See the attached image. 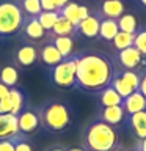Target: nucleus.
Masks as SVG:
<instances>
[{"instance_id":"obj_16","label":"nucleus","mask_w":146,"mask_h":151,"mask_svg":"<svg viewBox=\"0 0 146 151\" xmlns=\"http://www.w3.org/2000/svg\"><path fill=\"white\" fill-rule=\"evenodd\" d=\"M122 109H124L126 115H132V113L146 110V98L137 90V91L129 94L127 98H124V101H122Z\"/></svg>"},{"instance_id":"obj_34","label":"nucleus","mask_w":146,"mask_h":151,"mask_svg":"<svg viewBox=\"0 0 146 151\" xmlns=\"http://www.w3.org/2000/svg\"><path fill=\"white\" fill-rule=\"evenodd\" d=\"M0 151H14V145L9 139L0 140Z\"/></svg>"},{"instance_id":"obj_44","label":"nucleus","mask_w":146,"mask_h":151,"mask_svg":"<svg viewBox=\"0 0 146 151\" xmlns=\"http://www.w3.org/2000/svg\"><path fill=\"white\" fill-rule=\"evenodd\" d=\"M0 40H2V36H0Z\"/></svg>"},{"instance_id":"obj_32","label":"nucleus","mask_w":146,"mask_h":151,"mask_svg":"<svg viewBox=\"0 0 146 151\" xmlns=\"http://www.w3.org/2000/svg\"><path fill=\"white\" fill-rule=\"evenodd\" d=\"M138 91L146 98V69L140 71V83H138Z\"/></svg>"},{"instance_id":"obj_3","label":"nucleus","mask_w":146,"mask_h":151,"mask_svg":"<svg viewBox=\"0 0 146 151\" xmlns=\"http://www.w3.org/2000/svg\"><path fill=\"white\" fill-rule=\"evenodd\" d=\"M36 112L39 118V126L46 132L60 134V132H66L71 127L72 112H71V107L61 99H47Z\"/></svg>"},{"instance_id":"obj_43","label":"nucleus","mask_w":146,"mask_h":151,"mask_svg":"<svg viewBox=\"0 0 146 151\" xmlns=\"http://www.w3.org/2000/svg\"><path fill=\"white\" fill-rule=\"evenodd\" d=\"M138 2H140L141 5H143V6H145V8H146V0H138Z\"/></svg>"},{"instance_id":"obj_21","label":"nucleus","mask_w":146,"mask_h":151,"mask_svg":"<svg viewBox=\"0 0 146 151\" xmlns=\"http://www.w3.org/2000/svg\"><path fill=\"white\" fill-rule=\"evenodd\" d=\"M110 87L115 90V91L120 94V96L124 99V98H127L129 94H132L134 91H137V90H134L130 87L129 83L124 80V77L121 76V73H120V69H115V74H113V79H112V83H110Z\"/></svg>"},{"instance_id":"obj_41","label":"nucleus","mask_w":146,"mask_h":151,"mask_svg":"<svg viewBox=\"0 0 146 151\" xmlns=\"http://www.w3.org/2000/svg\"><path fill=\"white\" fill-rule=\"evenodd\" d=\"M112 151H127V150H124V148H121V146H116V148H113Z\"/></svg>"},{"instance_id":"obj_25","label":"nucleus","mask_w":146,"mask_h":151,"mask_svg":"<svg viewBox=\"0 0 146 151\" xmlns=\"http://www.w3.org/2000/svg\"><path fill=\"white\" fill-rule=\"evenodd\" d=\"M60 16H63L64 19L72 24V25H77L80 22V3L77 2H68L63 8L60 9Z\"/></svg>"},{"instance_id":"obj_20","label":"nucleus","mask_w":146,"mask_h":151,"mask_svg":"<svg viewBox=\"0 0 146 151\" xmlns=\"http://www.w3.org/2000/svg\"><path fill=\"white\" fill-rule=\"evenodd\" d=\"M9 102H11V113L13 115H19L24 109H27V101H25V94L22 90H19L17 87L9 88Z\"/></svg>"},{"instance_id":"obj_31","label":"nucleus","mask_w":146,"mask_h":151,"mask_svg":"<svg viewBox=\"0 0 146 151\" xmlns=\"http://www.w3.org/2000/svg\"><path fill=\"white\" fill-rule=\"evenodd\" d=\"M41 2V9L42 11H58L55 5V0H39Z\"/></svg>"},{"instance_id":"obj_4","label":"nucleus","mask_w":146,"mask_h":151,"mask_svg":"<svg viewBox=\"0 0 146 151\" xmlns=\"http://www.w3.org/2000/svg\"><path fill=\"white\" fill-rule=\"evenodd\" d=\"M24 14L17 0H2L0 2V36L6 38L19 33L24 24Z\"/></svg>"},{"instance_id":"obj_12","label":"nucleus","mask_w":146,"mask_h":151,"mask_svg":"<svg viewBox=\"0 0 146 151\" xmlns=\"http://www.w3.org/2000/svg\"><path fill=\"white\" fill-rule=\"evenodd\" d=\"M99 25H101V17L97 14H89L87 19L80 21L75 25V35H80L85 38H97Z\"/></svg>"},{"instance_id":"obj_19","label":"nucleus","mask_w":146,"mask_h":151,"mask_svg":"<svg viewBox=\"0 0 146 151\" xmlns=\"http://www.w3.org/2000/svg\"><path fill=\"white\" fill-rule=\"evenodd\" d=\"M118 32H120V28H118V22L115 19L101 17V25H99V35H97L99 40H102L104 42H112Z\"/></svg>"},{"instance_id":"obj_10","label":"nucleus","mask_w":146,"mask_h":151,"mask_svg":"<svg viewBox=\"0 0 146 151\" xmlns=\"http://www.w3.org/2000/svg\"><path fill=\"white\" fill-rule=\"evenodd\" d=\"M38 60H39L44 66H47V68H54L55 65H58L60 61L63 60V57H61V54L57 50L54 42L50 40H47L44 44L38 49Z\"/></svg>"},{"instance_id":"obj_26","label":"nucleus","mask_w":146,"mask_h":151,"mask_svg":"<svg viewBox=\"0 0 146 151\" xmlns=\"http://www.w3.org/2000/svg\"><path fill=\"white\" fill-rule=\"evenodd\" d=\"M134 38H135V33H126V32H118L116 36L113 38L112 44H113V49L116 52L118 50H122L126 47H130L134 46Z\"/></svg>"},{"instance_id":"obj_37","label":"nucleus","mask_w":146,"mask_h":151,"mask_svg":"<svg viewBox=\"0 0 146 151\" xmlns=\"http://www.w3.org/2000/svg\"><path fill=\"white\" fill-rule=\"evenodd\" d=\"M137 146H138L140 151H146V139H140L137 142Z\"/></svg>"},{"instance_id":"obj_40","label":"nucleus","mask_w":146,"mask_h":151,"mask_svg":"<svg viewBox=\"0 0 146 151\" xmlns=\"http://www.w3.org/2000/svg\"><path fill=\"white\" fill-rule=\"evenodd\" d=\"M66 151H85V150L80 146V148H69V150H66Z\"/></svg>"},{"instance_id":"obj_30","label":"nucleus","mask_w":146,"mask_h":151,"mask_svg":"<svg viewBox=\"0 0 146 151\" xmlns=\"http://www.w3.org/2000/svg\"><path fill=\"white\" fill-rule=\"evenodd\" d=\"M134 47L146 58V28H141V30H138L135 33Z\"/></svg>"},{"instance_id":"obj_14","label":"nucleus","mask_w":146,"mask_h":151,"mask_svg":"<svg viewBox=\"0 0 146 151\" xmlns=\"http://www.w3.org/2000/svg\"><path fill=\"white\" fill-rule=\"evenodd\" d=\"M14 61L22 68H30L38 61V49L31 44H22L14 54Z\"/></svg>"},{"instance_id":"obj_9","label":"nucleus","mask_w":146,"mask_h":151,"mask_svg":"<svg viewBox=\"0 0 146 151\" xmlns=\"http://www.w3.org/2000/svg\"><path fill=\"white\" fill-rule=\"evenodd\" d=\"M17 126L19 132L25 135H30L39 127V118H38V112L31 110V109H24V110L17 115Z\"/></svg>"},{"instance_id":"obj_38","label":"nucleus","mask_w":146,"mask_h":151,"mask_svg":"<svg viewBox=\"0 0 146 151\" xmlns=\"http://www.w3.org/2000/svg\"><path fill=\"white\" fill-rule=\"evenodd\" d=\"M68 2H71V0H55V5H57V8H58V13H60V9L63 8Z\"/></svg>"},{"instance_id":"obj_17","label":"nucleus","mask_w":146,"mask_h":151,"mask_svg":"<svg viewBox=\"0 0 146 151\" xmlns=\"http://www.w3.org/2000/svg\"><path fill=\"white\" fill-rule=\"evenodd\" d=\"M97 107H113V106H122V99L110 85L107 88H104L102 91H99L97 94Z\"/></svg>"},{"instance_id":"obj_29","label":"nucleus","mask_w":146,"mask_h":151,"mask_svg":"<svg viewBox=\"0 0 146 151\" xmlns=\"http://www.w3.org/2000/svg\"><path fill=\"white\" fill-rule=\"evenodd\" d=\"M9 140L14 145V151H33V146L30 143V140H28V135L22 134V132H19L17 135L11 137Z\"/></svg>"},{"instance_id":"obj_15","label":"nucleus","mask_w":146,"mask_h":151,"mask_svg":"<svg viewBox=\"0 0 146 151\" xmlns=\"http://www.w3.org/2000/svg\"><path fill=\"white\" fill-rule=\"evenodd\" d=\"M19 134L17 116L13 113H0V140L11 139Z\"/></svg>"},{"instance_id":"obj_13","label":"nucleus","mask_w":146,"mask_h":151,"mask_svg":"<svg viewBox=\"0 0 146 151\" xmlns=\"http://www.w3.org/2000/svg\"><path fill=\"white\" fill-rule=\"evenodd\" d=\"M126 124L137 139H146V110L126 115Z\"/></svg>"},{"instance_id":"obj_1","label":"nucleus","mask_w":146,"mask_h":151,"mask_svg":"<svg viewBox=\"0 0 146 151\" xmlns=\"http://www.w3.org/2000/svg\"><path fill=\"white\" fill-rule=\"evenodd\" d=\"M115 69L116 68L110 57L102 52H79L74 88L83 93L97 94L112 83Z\"/></svg>"},{"instance_id":"obj_35","label":"nucleus","mask_w":146,"mask_h":151,"mask_svg":"<svg viewBox=\"0 0 146 151\" xmlns=\"http://www.w3.org/2000/svg\"><path fill=\"white\" fill-rule=\"evenodd\" d=\"M89 14H91V11H89V8L87 6V5H80V21L87 19Z\"/></svg>"},{"instance_id":"obj_18","label":"nucleus","mask_w":146,"mask_h":151,"mask_svg":"<svg viewBox=\"0 0 146 151\" xmlns=\"http://www.w3.org/2000/svg\"><path fill=\"white\" fill-rule=\"evenodd\" d=\"M46 38L54 42V46L57 47V50L61 54L63 58H68L74 54V36H52L47 33Z\"/></svg>"},{"instance_id":"obj_7","label":"nucleus","mask_w":146,"mask_h":151,"mask_svg":"<svg viewBox=\"0 0 146 151\" xmlns=\"http://www.w3.org/2000/svg\"><path fill=\"white\" fill-rule=\"evenodd\" d=\"M19 32H21V35L24 38H27V40H30V41H42L47 36V32L42 28L41 24L38 22V19L33 17V16L24 17V24H22V27Z\"/></svg>"},{"instance_id":"obj_42","label":"nucleus","mask_w":146,"mask_h":151,"mask_svg":"<svg viewBox=\"0 0 146 151\" xmlns=\"http://www.w3.org/2000/svg\"><path fill=\"white\" fill-rule=\"evenodd\" d=\"M129 151H140V150H138V146H137V143H135V146L132 150H129Z\"/></svg>"},{"instance_id":"obj_33","label":"nucleus","mask_w":146,"mask_h":151,"mask_svg":"<svg viewBox=\"0 0 146 151\" xmlns=\"http://www.w3.org/2000/svg\"><path fill=\"white\" fill-rule=\"evenodd\" d=\"M0 113H11V102H9V98L0 99Z\"/></svg>"},{"instance_id":"obj_22","label":"nucleus","mask_w":146,"mask_h":151,"mask_svg":"<svg viewBox=\"0 0 146 151\" xmlns=\"http://www.w3.org/2000/svg\"><path fill=\"white\" fill-rule=\"evenodd\" d=\"M52 36H74L75 35V25H72L68 19L63 16L58 17V21L55 22V25L52 27L50 32H47Z\"/></svg>"},{"instance_id":"obj_2","label":"nucleus","mask_w":146,"mask_h":151,"mask_svg":"<svg viewBox=\"0 0 146 151\" xmlns=\"http://www.w3.org/2000/svg\"><path fill=\"white\" fill-rule=\"evenodd\" d=\"M80 143L85 151H112L120 146V132L116 126L94 118L83 127Z\"/></svg>"},{"instance_id":"obj_36","label":"nucleus","mask_w":146,"mask_h":151,"mask_svg":"<svg viewBox=\"0 0 146 151\" xmlns=\"http://www.w3.org/2000/svg\"><path fill=\"white\" fill-rule=\"evenodd\" d=\"M8 94H9V87H6L5 83L0 82V99L8 98Z\"/></svg>"},{"instance_id":"obj_39","label":"nucleus","mask_w":146,"mask_h":151,"mask_svg":"<svg viewBox=\"0 0 146 151\" xmlns=\"http://www.w3.org/2000/svg\"><path fill=\"white\" fill-rule=\"evenodd\" d=\"M47 151H66V148H61V146H54V148H49Z\"/></svg>"},{"instance_id":"obj_6","label":"nucleus","mask_w":146,"mask_h":151,"mask_svg":"<svg viewBox=\"0 0 146 151\" xmlns=\"http://www.w3.org/2000/svg\"><path fill=\"white\" fill-rule=\"evenodd\" d=\"M115 60H116V63H118V66H115V68H118V69L138 71L141 66L146 65V58L135 49L134 46L126 47V49H122V50H118Z\"/></svg>"},{"instance_id":"obj_24","label":"nucleus","mask_w":146,"mask_h":151,"mask_svg":"<svg viewBox=\"0 0 146 151\" xmlns=\"http://www.w3.org/2000/svg\"><path fill=\"white\" fill-rule=\"evenodd\" d=\"M116 22H118V28L121 32H126V33L138 32V21H137L135 14H132V13H124L121 17L116 19Z\"/></svg>"},{"instance_id":"obj_27","label":"nucleus","mask_w":146,"mask_h":151,"mask_svg":"<svg viewBox=\"0 0 146 151\" xmlns=\"http://www.w3.org/2000/svg\"><path fill=\"white\" fill-rule=\"evenodd\" d=\"M60 17V13L58 11H41L39 14L36 16L38 22L42 25V28H44L46 32H50L52 27L55 25V22L58 21Z\"/></svg>"},{"instance_id":"obj_11","label":"nucleus","mask_w":146,"mask_h":151,"mask_svg":"<svg viewBox=\"0 0 146 151\" xmlns=\"http://www.w3.org/2000/svg\"><path fill=\"white\" fill-rule=\"evenodd\" d=\"M124 9H126V5L122 0H102L96 14L99 17L115 19L116 21L118 17H121L124 14Z\"/></svg>"},{"instance_id":"obj_28","label":"nucleus","mask_w":146,"mask_h":151,"mask_svg":"<svg viewBox=\"0 0 146 151\" xmlns=\"http://www.w3.org/2000/svg\"><path fill=\"white\" fill-rule=\"evenodd\" d=\"M19 5H21L22 11L25 16H33L36 17L42 9H41V2L39 0H17Z\"/></svg>"},{"instance_id":"obj_8","label":"nucleus","mask_w":146,"mask_h":151,"mask_svg":"<svg viewBox=\"0 0 146 151\" xmlns=\"http://www.w3.org/2000/svg\"><path fill=\"white\" fill-rule=\"evenodd\" d=\"M97 120H102L107 124L120 126L126 121V112L122 106H113V107H99L97 109Z\"/></svg>"},{"instance_id":"obj_5","label":"nucleus","mask_w":146,"mask_h":151,"mask_svg":"<svg viewBox=\"0 0 146 151\" xmlns=\"http://www.w3.org/2000/svg\"><path fill=\"white\" fill-rule=\"evenodd\" d=\"M79 52H75L68 58H63L54 68H49L50 82L60 88L69 90L75 85V68H77Z\"/></svg>"},{"instance_id":"obj_23","label":"nucleus","mask_w":146,"mask_h":151,"mask_svg":"<svg viewBox=\"0 0 146 151\" xmlns=\"http://www.w3.org/2000/svg\"><path fill=\"white\" fill-rule=\"evenodd\" d=\"M0 82L5 83L6 87L13 88L19 82V71L14 65H5L0 69Z\"/></svg>"}]
</instances>
